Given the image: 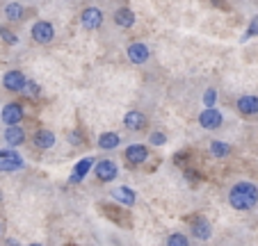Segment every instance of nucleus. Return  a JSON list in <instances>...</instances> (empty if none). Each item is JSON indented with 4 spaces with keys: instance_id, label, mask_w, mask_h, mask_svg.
Segmentation results:
<instances>
[{
    "instance_id": "nucleus-1",
    "label": "nucleus",
    "mask_w": 258,
    "mask_h": 246,
    "mask_svg": "<svg viewBox=\"0 0 258 246\" xmlns=\"http://www.w3.org/2000/svg\"><path fill=\"white\" fill-rule=\"evenodd\" d=\"M229 203L233 210L247 212L258 205V187L253 183H235L229 192Z\"/></svg>"
},
{
    "instance_id": "nucleus-2",
    "label": "nucleus",
    "mask_w": 258,
    "mask_h": 246,
    "mask_svg": "<svg viewBox=\"0 0 258 246\" xmlns=\"http://www.w3.org/2000/svg\"><path fill=\"white\" fill-rule=\"evenodd\" d=\"M222 121H224V116H222V112H219L217 107H206L199 114V123L206 130H217V128H222Z\"/></svg>"
},
{
    "instance_id": "nucleus-3",
    "label": "nucleus",
    "mask_w": 258,
    "mask_h": 246,
    "mask_svg": "<svg viewBox=\"0 0 258 246\" xmlns=\"http://www.w3.org/2000/svg\"><path fill=\"white\" fill-rule=\"evenodd\" d=\"M94 174H96V178L101 180V183H112V180L117 178L119 169L112 159H98V164L94 167Z\"/></svg>"
},
{
    "instance_id": "nucleus-4",
    "label": "nucleus",
    "mask_w": 258,
    "mask_h": 246,
    "mask_svg": "<svg viewBox=\"0 0 258 246\" xmlns=\"http://www.w3.org/2000/svg\"><path fill=\"white\" fill-rule=\"evenodd\" d=\"M32 39L37 44H48V41H53L55 39L53 23H48V21H37V23L32 25Z\"/></svg>"
},
{
    "instance_id": "nucleus-5",
    "label": "nucleus",
    "mask_w": 258,
    "mask_h": 246,
    "mask_svg": "<svg viewBox=\"0 0 258 246\" xmlns=\"http://www.w3.org/2000/svg\"><path fill=\"white\" fill-rule=\"evenodd\" d=\"M3 85H5V89H10V92H25L28 77H25L21 71L12 68V71H7L5 75H3Z\"/></svg>"
},
{
    "instance_id": "nucleus-6",
    "label": "nucleus",
    "mask_w": 258,
    "mask_h": 246,
    "mask_svg": "<svg viewBox=\"0 0 258 246\" xmlns=\"http://www.w3.org/2000/svg\"><path fill=\"white\" fill-rule=\"evenodd\" d=\"M0 119H3V123H7V128L16 126V123H21V119H23V107H21L19 103H7V105L3 107Z\"/></svg>"
},
{
    "instance_id": "nucleus-7",
    "label": "nucleus",
    "mask_w": 258,
    "mask_h": 246,
    "mask_svg": "<svg viewBox=\"0 0 258 246\" xmlns=\"http://www.w3.org/2000/svg\"><path fill=\"white\" fill-rule=\"evenodd\" d=\"M80 21H83V28L98 30L103 25V14L98 7H87V10H83V14H80Z\"/></svg>"
},
{
    "instance_id": "nucleus-8",
    "label": "nucleus",
    "mask_w": 258,
    "mask_h": 246,
    "mask_svg": "<svg viewBox=\"0 0 258 246\" xmlns=\"http://www.w3.org/2000/svg\"><path fill=\"white\" fill-rule=\"evenodd\" d=\"M190 232L197 237V239L206 241V239H210V235H213V226H210V221H208V219H204V217H197L195 221H192Z\"/></svg>"
},
{
    "instance_id": "nucleus-9",
    "label": "nucleus",
    "mask_w": 258,
    "mask_h": 246,
    "mask_svg": "<svg viewBox=\"0 0 258 246\" xmlns=\"http://www.w3.org/2000/svg\"><path fill=\"white\" fill-rule=\"evenodd\" d=\"M126 53H128V59H131L133 64H144V62H149L151 50H149L146 44H131Z\"/></svg>"
},
{
    "instance_id": "nucleus-10",
    "label": "nucleus",
    "mask_w": 258,
    "mask_h": 246,
    "mask_svg": "<svg viewBox=\"0 0 258 246\" xmlns=\"http://www.w3.org/2000/svg\"><path fill=\"white\" fill-rule=\"evenodd\" d=\"M235 107H238V112L244 116H256L258 114V96H249V94L247 96H240Z\"/></svg>"
},
{
    "instance_id": "nucleus-11",
    "label": "nucleus",
    "mask_w": 258,
    "mask_h": 246,
    "mask_svg": "<svg viewBox=\"0 0 258 246\" xmlns=\"http://www.w3.org/2000/svg\"><path fill=\"white\" fill-rule=\"evenodd\" d=\"M146 157H149V148L144 144H131L126 148V159L131 164H142L146 162Z\"/></svg>"
},
{
    "instance_id": "nucleus-12",
    "label": "nucleus",
    "mask_w": 258,
    "mask_h": 246,
    "mask_svg": "<svg viewBox=\"0 0 258 246\" xmlns=\"http://www.w3.org/2000/svg\"><path fill=\"white\" fill-rule=\"evenodd\" d=\"M94 162H96L94 157H83L78 164H76V169L71 171V178H69V180H71V183H80V180L89 174V169L94 167Z\"/></svg>"
},
{
    "instance_id": "nucleus-13",
    "label": "nucleus",
    "mask_w": 258,
    "mask_h": 246,
    "mask_svg": "<svg viewBox=\"0 0 258 246\" xmlns=\"http://www.w3.org/2000/svg\"><path fill=\"white\" fill-rule=\"evenodd\" d=\"M123 126H126L128 130H142V128L146 126V116L137 110H131L123 116Z\"/></svg>"
},
{
    "instance_id": "nucleus-14",
    "label": "nucleus",
    "mask_w": 258,
    "mask_h": 246,
    "mask_svg": "<svg viewBox=\"0 0 258 246\" xmlns=\"http://www.w3.org/2000/svg\"><path fill=\"white\" fill-rule=\"evenodd\" d=\"M112 198L121 205H135V192L131 187H114L112 189Z\"/></svg>"
},
{
    "instance_id": "nucleus-15",
    "label": "nucleus",
    "mask_w": 258,
    "mask_h": 246,
    "mask_svg": "<svg viewBox=\"0 0 258 246\" xmlns=\"http://www.w3.org/2000/svg\"><path fill=\"white\" fill-rule=\"evenodd\" d=\"M5 141L12 146V148H16V146H21L25 141V132L21 126H10L5 130Z\"/></svg>"
},
{
    "instance_id": "nucleus-16",
    "label": "nucleus",
    "mask_w": 258,
    "mask_h": 246,
    "mask_svg": "<svg viewBox=\"0 0 258 246\" xmlns=\"http://www.w3.org/2000/svg\"><path fill=\"white\" fill-rule=\"evenodd\" d=\"M114 23H117L119 28H133V25H135V14H133V10H128V7L117 10L114 12Z\"/></svg>"
},
{
    "instance_id": "nucleus-17",
    "label": "nucleus",
    "mask_w": 258,
    "mask_h": 246,
    "mask_svg": "<svg viewBox=\"0 0 258 246\" xmlns=\"http://www.w3.org/2000/svg\"><path fill=\"white\" fill-rule=\"evenodd\" d=\"M119 144H121V137H119L117 132H103V135L98 137V148H103V150H112V148H117Z\"/></svg>"
},
{
    "instance_id": "nucleus-18",
    "label": "nucleus",
    "mask_w": 258,
    "mask_h": 246,
    "mask_svg": "<svg viewBox=\"0 0 258 246\" xmlns=\"http://www.w3.org/2000/svg\"><path fill=\"white\" fill-rule=\"evenodd\" d=\"M53 144H55V135L50 130H39L37 135H34V146L37 148H53Z\"/></svg>"
},
{
    "instance_id": "nucleus-19",
    "label": "nucleus",
    "mask_w": 258,
    "mask_h": 246,
    "mask_svg": "<svg viewBox=\"0 0 258 246\" xmlns=\"http://www.w3.org/2000/svg\"><path fill=\"white\" fill-rule=\"evenodd\" d=\"M23 167H25V162L19 157V155L0 159V171H19V169H23Z\"/></svg>"
},
{
    "instance_id": "nucleus-20",
    "label": "nucleus",
    "mask_w": 258,
    "mask_h": 246,
    "mask_svg": "<svg viewBox=\"0 0 258 246\" xmlns=\"http://www.w3.org/2000/svg\"><path fill=\"white\" fill-rule=\"evenodd\" d=\"M210 153H213L215 157H229V155H231V146L226 144V141L215 139V141H210Z\"/></svg>"
},
{
    "instance_id": "nucleus-21",
    "label": "nucleus",
    "mask_w": 258,
    "mask_h": 246,
    "mask_svg": "<svg viewBox=\"0 0 258 246\" xmlns=\"http://www.w3.org/2000/svg\"><path fill=\"white\" fill-rule=\"evenodd\" d=\"M23 5L21 3H7V7H5V16L10 21H21L23 19Z\"/></svg>"
},
{
    "instance_id": "nucleus-22",
    "label": "nucleus",
    "mask_w": 258,
    "mask_h": 246,
    "mask_svg": "<svg viewBox=\"0 0 258 246\" xmlns=\"http://www.w3.org/2000/svg\"><path fill=\"white\" fill-rule=\"evenodd\" d=\"M167 246H190V239H187V235H183V232H174V235H169Z\"/></svg>"
},
{
    "instance_id": "nucleus-23",
    "label": "nucleus",
    "mask_w": 258,
    "mask_h": 246,
    "mask_svg": "<svg viewBox=\"0 0 258 246\" xmlns=\"http://www.w3.org/2000/svg\"><path fill=\"white\" fill-rule=\"evenodd\" d=\"M0 37L5 39L7 44H12V46H14V44H19V37H16V34H14V32H12V30L3 28V25H0Z\"/></svg>"
},
{
    "instance_id": "nucleus-24",
    "label": "nucleus",
    "mask_w": 258,
    "mask_h": 246,
    "mask_svg": "<svg viewBox=\"0 0 258 246\" xmlns=\"http://www.w3.org/2000/svg\"><path fill=\"white\" fill-rule=\"evenodd\" d=\"M215 98H217V92H215V89H208L206 96H204V105L206 107H215Z\"/></svg>"
},
{
    "instance_id": "nucleus-25",
    "label": "nucleus",
    "mask_w": 258,
    "mask_h": 246,
    "mask_svg": "<svg viewBox=\"0 0 258 246\" xmlns=\"http://www.w3.org/2000/svg\"><path fill=\"white\" fill-rule=\"evenodd\" d=\"M149 141H151V144H156V146H162V144H167V137L162 135V132H153V135L149 137Z\"/></svg>"
},
{
    "instance_id": "nucleus-26",
    "label": "nucleus",
    "mask_w": 258,
    "mask_h": 246,
    "mask_svg": "<svg viewBox=\"0 0 258 246\" xmlns=\"http://www.w3.org/2000/svg\"><path fill=\"white\" fill-rule=\"evenodd\" d=\"M25 92L30 94V96H39V85L32 80H28V85H25Z\"/></svg>"
},
{
    "instance_id": "nucleus-27",
    "label": "nucleus",
    "mask_w": 258,
    "mask_h": 246,
    "mask_svg": "<svg viewBox=\"0 0 258 246\" xmlns=\"http://www.w3.org/2000/svg\"><path fill=\"white\" fill-rule=\"evenodd\" d=\"M256 34H258V16H253V21L247 28V37H256Z\"/></svg>"
},
{
    "instance_id": "nucleus-28",
    "label": "nucleus",
    "mask_w": 258,
    "mask_h": 246,
    "mask_svg": "<svg viewBox=\"0 0 258 246\" xmlns=\"http://www.w3.org/2000/svg\"><path fill=\"white\" fill-rule=\"evenodd\" d=\"M185 176L187 178H192V180H201V176L197 174V171H185Z\"/></svg>"
},
{
    "instance_id": "nucleus-29",
    "label": "nucleus",
    "mask_w": 258,
    "mask_h": 246,
    "mask_svg": "<svg viewBox=\"0 0 258 246\" xmlns=\"http://www.w3.org/2000/svg\"><path fill=\"white\" fill-rule=\"evenodd\" d=\"M28 246H41V244H28Z\"/></svg>"
},
{
    "instance_id": "nucleus-30",
    "label": "nucleus",
    "mask_w": 258,
    "mask_h": 246,
    "mask_svg": "<svg viewBox=\"0 0 258 246\" xmlns=\"http://www.w3.org/2000/svg\"><path fill=\"white\" fill-rule=\"evenodd\" d=\"M0 230H3V226H0Z\"/></svg>"
}]
</instances>
